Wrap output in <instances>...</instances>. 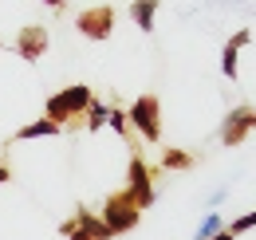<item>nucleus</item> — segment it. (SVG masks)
Returning <instances> with one entry per match:
<instances>
[{"instance_id": "nucleus-1", "label": "nucleus", "mask_w": 256, "mask_h": 240, "mask_svg": "<svg viewBox=\"0 0 256 240\" xmlns=\"http://www.w3.org/2000/svg\"><path fill=\"white\" fill-rule=\"evenodd\" d=\"M91 87L87 83H71V87L56 90L52 98H48V106H44V118H52L56 126H64L67 118H75V114H87V106H91Z\"/></svg>"}, {"instance_id": "nucleus-2", "label": "nucleus", "mask_w": 256, "mask_h": 240, "mask_svg": "<svg viewBox=\"0 0 256 240\" xmlns=\"http://www.w3.org/2000/svg\"><path fill=\"white\" fill-rule=\"evenodd\" d=\"M126 122H134V130L146 138V142H158L162 138V102L154 94H138L126 110Z\"/></svg>"}, {"instance_id": "nucleus-3", "label": "nucleus", "mask_w": 256, "mask_h": 240, "mask_svg": "<svg viewBox=\"0 0 256 240\" xmlns=\"http://www.w3.org/2000/svg\"><path fill=\"white\" fill-rule=\"evenodd\" d=\"M138 212H142V209L130 201V193L122 189V193H114V197L102 201V216H98V220H102L106 232L114 236V232H130V228L138 224Z\"/></svg>"}, {"instance_id": "nucleus-4", "label": "nucleus", "mask_w": 256, "mask_h": 240, "mask_svg": "<svg viewBox=\"0 0 256 240\" xmlns=\"http://www.w3.org/2000/svg\"><path fill=\"white\" fill-rule=\"evenodd\" d=\"M75 28L83 32L87 40H110V32H114V8H110V4L83 8V12L75 16Z\"/></svg>"}, {"instance_id": "nucleus-5", "label": "nucleus", "mask_w": 256, "mask_h": 240, "mask_svg": "<svg viewBox=\"0 0 256 240\" xmlns=\"http://www.w3.org/2000/svg\"><path fill=\"white\" fill-rule=\"evenodd\" d=\"M126 193L130 201L138 205V209H150L154 205V181H150V170H146V162L142 158H130V170H126Z\"/></svg>"}, {"instance_id": "nucleus-6", "label": "nucleus", "mask_w": 256, "mask_h": 240, "mask_svg": "<svg viewBox=\"0 0 256 240\" xmlns=\"http://www.w3.org/2000/svg\"><path fill=\"white\" fill-rule=\"evenodd\" d=\"M252 126H256V106H232L221 122V142L224 146H240Z\"/></svg>"}, {"instance_id": "nucleus-7", "label": "nucleus", "mask_w": 256, "mask_h": 240, "mask_svg": "<svg viewBox=\"0 0 256 240\" xmlns=\"http://www.w3.org/2000/svg\"><path fill=\"white\" fill-rule=\"evenodd\" d=\"M16 52H20V60L36 63L48 52V28H44V24H24L20 36H16Z\"/></svg>"}, {"instance_id": "nucleus-8", "label": "nucleus", "mask_w": 256, "mask_h": 240, "mask_svg": "<svg viewBox=\"0 0 256 240\" xmlns=\"http://www.w3.org/2000/svg\"><path fill=\"white\" fill-rule=\"evenodd\" d=\"M244 44H252V32H248V28H240L236 36H228V44L221 48V75H224V79H236V75H240L236 56H240V48H244Z\"/></svg>"}, {"instance_id": "nucleus-9", "label": "nucleus", "mask_w": 256, "mask_h": 240, "mask_svg": "<svg viewBox=\"0 0 256 240\" xmlns=\"http://www.w3.org/2000/svg\"><path fill=\"white\" fill-rule=\"evenodd\" d=\"M56 134H60V126L52 118H36V122H24L12 138H16V142H32V138H56Z\"/></svg>"}, {"instance_id": "nucleus-10", "label": "nucleus", "mask_w": 256, "mask_h": 240, "mask_svg": "<svg viewBox=\"0 0 256 240\" xmlns=\"http://www.w3.org/2000/svg\"><path fill=\"white\" fill-rule=\"evenodd\" d=\"M154 16H158V0H134L130 4V20L138 24V32H154Z\"/></svg>"}, {"instance_id": "nucleus-11", "label": "nucleus", "mask_w": 256, "mask_h": 240, "mask_svg": "<svg viewBox=\"0 0 256 240\" xmlns=\"http://www.w3.org/2000/svg\"><path fill=\"white\" fill-rule=\"evenodd\" d=\"M217 232H224V216H221V212H205L201 224L193 228V240H213Z\"/></svg>"}, {"instance_id": "nucleus-12", "label": "nucleus", "mask_w": 256, "mask_h": 240, "mask_svg": "<svg viewBox=\"0 0 256 240\" xmlns=\"http://www.w3.org/2000/svg\"><path fill=\"white\" fill-rule=\"evenodd\" d=\"M106 118H110V106L98 102V98H91V106H87V130H102Z\"/></svg>"}, {"instance_id": "nucleus-13", "label": "nucleus", "mask_w": 256, "mask_h": 240, "mask_svg": "<svg viewBox=\"0 0 256 240\" xmlns=\"http://www.w3.org/2000/svg\"><path fill=\"white\" fill-rule=\"evenodd\" d=\"M75 224H79V228H87V232H91L95 240H106V236H110V232H106V224H102L98 216H91L87 209H83L79 216H75Z\"/></svg>"}, {"instance_id": "nucleus-14", "label": "nucleus", "mask_w": 256, "mask_h": 240, "mask_svg": "<svg viewBox=\"0 0 256 240\" xmlns=\"http://www.w3.org/2000/svg\"><path fill=\"white\" fill-rule=\"evenodd\" d=\"M224 201H228V185H217V189L205 197V209H209V212H221Z\"/></svg>"}, {"instance_id": "nucleus-15", "label": "nucleus", "mask_w": 256, "mask_h": 240, "mask_svg": "<svg viewBox=\"0 0 256 240\" xmlns=\"http://www.w3.org/2000/svg\"><path fill=\"white\" fill-rule=\"evenodd\" d=\"M166 166H170V170H186V166H193V158L186 150H170L166 154Z\"/></svg>"}, {"instance_id": "nucleus-16", "label": "nucleus", "mask_w": 256, "mask_h": 240, "mask_svg": "<svg viewBox=\"0 0 256 240\" xmlns=\"http://www.w3.org/2000/svg\"><path fill=\"white\" fill-rule=\"evenodd\" d=\"M106 126H110L114 134H122V138L130 134V126H126V114H122V110H110V118H106Z\"/></svg>"}, {"instance_id": "nucleus-17", "label": "nucleus", "mask_w": 256, "mask_h": 240, "mask_svg": "<svg viewBox=\"0 0 256 240\" xmlns=\"http://www.w3.org/2000/svg\"><path fill=\"white\" fill-rule=\"evenodd\" d=\"M60 232H64L67 240H95V236H91V232H87V228H79L75 220H67V224H64V228H60Z\"/></svg>"}, {"instance_id": "nucleus-18", "label": "nucleus", "mask_w": 256, "mask_h": 240, "mask_svg": "<svg viewBox=\"0 0 256 240\" xmlns=\"http://www.w3.org/2000/svg\"><path fill=\"white\" fill-rule=\"evenodd\" d=\"M40 4H48V8H64L67 0H40Z\"/></svg>"}, {"instance_id": "nucleus-19", "label": "nucleus", "mask_w": 256, "mask_h": 240, "mask_svg": "<svg viewBox=\"0 0 256 240\" xmlns=\"http://www.w3.org/2000/svg\"><path fill=\"white\" fill-rule=\"evenodd\" d=\"M0 185H8V166L0 162Z\"/></svg>"}, {"instance_id": "nucleus-20", "label": "nucleus", "mask_w": 256, "mask_h": 240, "mask_svg": "<svg viewBox=\"0 0 256 240\" xmlns=\"http://www.w3.org/2000/svg\"><path fill=\"white\" fill-rule=\"evenodd\" d=\"M213 240H232V232H228V228H224V232H217V236Z\"/></svg>"}]
</instances>
